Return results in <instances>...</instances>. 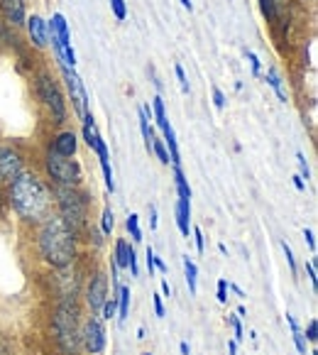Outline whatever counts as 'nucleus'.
<instances>
[{
    "mask_svg": "<svg viewBox=\"0 0 318 355\" xmlns=\"http://www.w3.org/2000/svg\"><path fill=\"white\" fill-rule=\"evenodd\" d=\"M8 199H10L15 214L27 223H42L52 214L54 193L49 187L37 177L35 172H22L17 179L10 182L8 189Z\"/></svg>",
    "mask_w": 318,
    "mask_h": 355,
    "instance_id": "1",
    "label": "nucleus"
},
{
    "mask_svg": "<svg viewBox=\"0 0 318 355\" xmlns=\"http://www.w3.org/2000/svg\"><path fill=\"white\" fill-rule=\"evenodd\" d=\"M37 248L47 265L52 267H69L76 257V233L64 223L59 214H49L39 225L37 233Z\"/></svg>",
    "mask_w": 318,
    "mask_h": 355,
    "instance_id": "2",
    "label": "nucleus"
},
{
    "mask_svg": "<svg viewBox=\"0 0 318 355\" xmlns=\"http://www.w3.org/2000/svg\"><path fill=\"white\" fill-rule=\"evenodd\" d=\"M52 331L59 350L67 355H76L78 345H81V331H78V306L73 304V299L59 304L52 319Z\"/></svg>",
    "mask_w": 318,
    "mask_h": 355,
    "instance_id": "3",
    "label": "nucleus"
},
{
    "mask_svg": "<svg viewBox=\"0 0 318 355\" xmlns=\"http://www.w3.org/2000/svg\"><path fill=\"white\" fill-rule=\"evenodd\" d=\"M54 196H57L59 216L64 218V223L73 233L84 230L86 220H89V196L81 193L78 189H67V187H54Z\"/></svg>",
    "mask_w": 318,
    "mask_h": 355,
    "instance_id": "4",
    "label": "nucleus"
},
{
    "mask_svg": "<svg viewBox=\"0 0 318 355\" xmlns=\"http://www.w3.org/2000/svg\"><path fill=\"white\" fill-rule=\"evenodd\" d=\"M35 94L37 101L42 103V108L47 110V115L54 123H64L67 121V98H64L62 89L54 81V76L49 71H39L35 76Z\"/></svg>",
    "mask_w": 318,
    "mask_h": 355,
    "instance_id": "5",
    "label": "nucleus"
},
{
    "mask_svg": "<svg viewBox=\"0 0 318 355\" xmlns=\"http://www.w3.org/2000/svg\"><path fill=\"white\" fill-rule=\"evenodd\" d=\"M44 169H47V177L54 182V187L78 189L81 182H84L81 164H78L73 157H64L54 150L44 152Z\"/></svg>",
    "mask_w": 318,
    "mask_h": 355,
    "instance_id": "6",
    "label": "nucleus"
},
{
    "mask_svg": "<svg viewBox=\"0 0 318 355\" xmlns=\"http://www.w3.org/2000/svg\"><path fill=\"white\" fill-rule=\"evenodd\" d=\"M47 32L54 52H57V62H62V67L67 69L76 67V52L71 49V32H69L67 17L62 12H54L52 20L47 22Z\"/></svg>",
    "mask_w": 318,
    "mask_h": 355,
    "instance_id": "7",
    "label": "nucleus"
},
{
    "mask_svg": "<svg viewBox=\"0 0 318 355\" xmlns=\"http://www.w3.org/2000/svg\"><path fill=\"white\" fill-rule=\"evenodd\" d=\"M25 172V159H22L20 150L12 145H0V182L10 184Z\"/></svg>",
    "mask_w": 318,
    "mask_h": 355,
    "instance_id": "8",
    "label": "nucleus"
},
{
    "mask_svg": "<svg viewBox=\"0 0 318 355\" xmlns=\"http://www.w3.org/2000/svg\"><path fill=\"white\" fill-rule=\"evenodd\" d=\"M62 73H64V81H67V91H69V98H71L73 110H76L78 118H84L89 113V96H86L84 81L78 78V73L73 69L62 67Z\"/></svg>",
    "mask_w": 318,
    "mask_h": 355,
    "instance_id": "9",
    "label": "nucleus"
},
{
    "mask_svg": "<svg viewBox=\"0 0 318 355\" xmlns=\"http://www.w3.org/2000/svg\"><path fill=\"white\" fill-rule=\"evenodd\" d=\"M81 345L89 353H100L105 348V329L98 316H91L84 324V329H81Z\"/></svg>",
    "mask_w": 318,
    "mask_h": 355,
    "instance_id": "10",
    "label": "nucleus"
},
{
    "mask_svg": "<svg viewBox=\"0 0 318 355\" xmlns=\"http://www.w3.org/2000/svg\"><path fill=\"white\" fill-rule=\"evenodd\" d=\"M81 123H84L86 145L91 147V152H96V155H98V159H105V157H108V145H105V140L100 137L98 125H96V121H94V115L86 113L84 118H81Z\"/></svg>",
    "mask_w": 318,
    "mask_h": 355,
    "instance_id": "11",
    "label": "nucleus"
},
{
    "mask_svg": "<svg viewBox=\"0 0 318 355\" xmlns=\"http://www.w3.org/2000/svg\"><path fill=\"white\" fill-rule=\"evenodd\" d=\"M105 299H108V277H105L103 272H96L89 284V292H86V302H89L91 311L98 313L103 309Z\"/></svg>",
    "mask_w": 318,
    "mask_h": 355,
    "instance_id": "12",
    "label": "nucleus"
},
{
    "mask_svg": "<svg viewBox=\"0 0 318 355\" xmlns=\"http://www.w3.org/2000/svg\"><path fill=\"white\" fill-rule=\"evenodd\" d=\"M25 25H27V35H30L32 47H37V49L47 47V42H49L47 22H44L39 15H32V17H27V20H25Z\"/></svg>",
    "mask_w": 318,
    "mask_h": 355,
    "instance_id": "13",
    "label": "nucleus"
},
{
    "mask_svg": "<svg viewBox=\"0 0 318 355\" xmlns=\"http://www.w3.org/2000/svg\"><path fill=\"white\" fill-rule=\"evenodd\" d=\"M0 12H3L8 25H12V27H22L27 20L25 3H22V0H0Z\"/></svg>",
    "mask_w": 318,
    "mask_h": 355,
    "instance_id": "14",
    "label": "nucleus"
},
{
    "mask_svg": "<svg viewBox=\"0 0 318 355\" xmlns=\"http://www.w3.org/2000/svg\"><path fill=\"white\" fill-rule=\"evenodd\" d=\"M260 10L265 20L270 22V27H279L284 10H287V0H260Z\"/></svg>",
    "mask_w": 318,
    "mask_h": 355,
    "instance_id": "15",
    "label": "nucleus"
},
{
    "mask_svg": "<svg viewBox=\"0 0 318 355\" xmlns=\"http://www.w3.org/2000/svg\"><path fill=\"white\" fill-rule=\"evenodd\" d=\"M76 147H78V137L73 130H62L57 137H54V142L49 145V150L59 152V155L64 157H73L76 155Z\"/></svg>",
    "mask_w": 318,
    "mask_h": 355,
    "instance_id": "16",
    "label": "nucleus"
},
{
    "mask_svg": "<svg viewBox=\"0 0 318 355\" xmlns=\"http://www.w3.org/2000/svg\"><path fill=\"white\" fill-rule=\"evenodd\" d=\"M162 132H164V147L169 150V162H172L174 167H182V157H179V145H177V132H174V128L169 125V123L162 128Z\"/></svg>",
    "mask_w": 318,
    "mask_h": 355,
    "instance_id": "17",
    "label": "nucleus"
},
{
    "mask_svg": "<svg viewBox=\"0 0 318 355\" xmlns=\"http://www.w3.org/2000/svg\"><path fill=\"white\" fill-rule=\"evenodd\" d=\"M188 218H191V201L177 199V225L182 235L188 238Z\"/></svg>",
    "mask_w": 318,
    "mask_h": 355,
    "instance_id": "18",
    "label": "nucleus"
},
{
    "mask_svg": "<svg viewBox=\"0 0 318 355\" xmlns=\"http://www.w3.org/2000/svg\"><path fill=\"white\" fill-rule=\"evenodd\" d=\"M135 255V250H132V245H127L125 241H118L115 243V265L118 267H127L130 265V257Z\"/></svg>",
    "mask_w": 318,
    "mask_h": 355,
    "instance_id": "19",
    "label": "nucleus"
},
{
    "mask_svg": "<svg viewBox=\"0 0 318 355\" xmlns=\"http://www.w3.org/2000/svg\"><path fill=\"white\" fill-rule=\"evenodd\" d=\"M265 78H267V84L274 89V94L279 96V101L282 103H287L289 101V96H287V91H284V86H282V78H279V73H276V69H267V73H265Z\"/></svg>",
    "mask_w": 318,
    "mask_h": 355,
    "instance_id": "20",
    "label": "nucleus"
},
{
    "mask_svg": "<svg viewBox=\"0 0 318 355\" xmlns=\"http://www.w3.org/2000/svg\"><path fill=\"white\" fill-rule=\"evenodd\" d=\"M115 302H118V306H121V313H118V319L123 321L130 316V287H121L118 289V297H115Z\"/></svg>",
    "mask_w": 318,
    "mask_h": 355,
    "instance_id": "21",
    "label": "nucleus"
},
{
    "mask_svg": "<svg viewBox=\"0 0 318 355\" xmlns=\"http://www.w3.org/2000/svg\"><path fill=\"white\" fill-rule=\"evenodd\" d=\"M287 324H289V329H292V338H294V343H297V350L301 355H306V338H303L301 329H299L297 319H294L292 313H287Z\"/></svg>",
    "mask_w": 318,
    "mask_h": 355,
    "instance_id": "22",
    "label": "nucleus"
},
{
    "mask_svg": "<svg viewBox=\"0 0 318 355\" xmlns=\"http://www.w3.org/2000/svg\"><path fill=\"white\" fill-rule=\"evenodd\" d=\"M152 118H154L159 128H164L169 123L167 110H164V98H162V96H154V98H152Z\"/></svg>",
    "mask_w": 318,
    "mask_h": 355,
    "instance_id": "23",
    "label": "nucleus"
},
{
    "mask_svg": "<svg viewBox=\"0 0 318 355\" xmlns=\"http://www.w3.org/2000/svg\"><path fill=\"white\" fill-rule=\"evenodd\" d=\"M184 272H186V284H188V292L191 294H196L198 292V270H196V265H193V260L191 257H184Z\"/></svg>",
    "mask_w": 318,
    "mask_h": 355,
    "instance_id": "24",
    "label": "nucleus"
},
{
    "mask_svg": "<svg viewBox=\"0 0 318 355\" xmlns=\"http://www.w3.org/2000/svg\"><path fill=\"white\" fill-rule=\"evenodd\" d=\"M174 184H177L179 199L191 201V189H188V182H186V177H184L182 167H174Z\"/></svg>",
    "mask_w": 318,
    "mask_h": 355,
    "instance_id": "25",
    "label": "nucleus"
},
{
    "mask_svg": "<svg viewBox=\"0 0 318 355\" xmlns=\"http://www.w3.org/2000/svg\"><path fill=\"white\" fill-rule=\"evenodd\" d=\"M110 157H105V159H98L100 162V169H103V179H105V189H108L110 193L115 191V182H113V169H110Z\"/></svg>",
    "mask_w": 318,
    "mask_h": 355,
    "instance_id": "26",
    "label": "nucleus"
},
{
    "mask_svg": "<svg viewBox=\"0 0 318 355\" xmlns=\"http://www.w3.org/2000/svg\"><path fill=\"white\" fill-rule=\"evenodd\" d=\"M127 230H130L132 241H135V243H140V241H142V230H140V216H135V214H130V216H127Z\"/></svg>",
    "mask_w": 318,
    "mask_h": 355,
    "instance_id": "27",
    "label": "nucleus"
},
{
    "mask_svg": "<svg viewBox=\"0 0 318 355\" xmlns=\"http://www.w3.org/2000/svg\"><path fill=\"white\" fill-rule=\"evenodd\" d=\"M152 152H154L157 157H159V162L162 164H169V152H167V147H164V140H152Z\"/></svg>",
    "mask_w": 318,
    "mask_h": 355,
    "instance_id": "28",
    "label": "nucleus"
},
{
    "mask_svg": "<svg viewBox=\"0 0 318 355\" xmlns=\"http://www.w3.org/2000/svg\"><path fill=\"white\" fill-rule=\"evenodd\" d=\"M110 8H113V15L118 17V20H125V17H127L125 0H110Z\"/></svg>",
    "mask_w": 318,
    "mask_h": 355,
    "instance_id": "29",
    "label": "nucleus"
},
{
    "mask_svg": "<svg viewBox=\"0 0 318 355\" xmlns=\"http://www.w3.org/2000/svg\"><path fill=\"white\" fill-rule=\"evenodd\" d=\"M100 225H103V233H110V230H113L115 220H113V211H110V206H105V209H103V218H100Z\"/></svg>",
    "mask_w": 318,
    "mask_h": 355,
    "instance_id": "30",
    "label": "nucleus"
},
{
    "mask_svg": "<svg viewBox=\"0 0 318 355\" xmlns=\"http://www.w3.org/2000/svg\"><path fill=\"white\" fill-rule=\"evenodd\" d=\"M174 71H177V78H179V86H182V91H184V94H188V78H186V73H184L182 64H177V67H174Z\"/></svg>",
    "mask_w": 318,
    "mask_h": 355,
    "instance_id": "31",
    "label": "nucleus"
},
{
    "mask_svg": "<svg viewBox=\"0 0 318 355\" xmlns=\"http://www.w3.org/2000/svg\"><path fill=\"white\" fill-rule=\"evenodd\" d=\"M297 159H299V169H301V174H299V177H301V179H311V172H308V164H306V157H303V152H299Z\"/></svg>",
    "mask_w": 318,
    "mask_h": 355,
    "instance_id": "32",
    "label": "nucleus"
},
{
    "mask_svg": "<svg viewBox=\"0 0 318 355\" xmlns=\"http://www.w3.org/2000/svg\"><path fill=\"white\" fill-rule=\"evenodd\" d=\"M115 306H118V302H115V297L110 299H105V304H103V309H100V311H103V319H110V316H115Z\"/></svg>",
    "mask_w": 318,
    "mask_h": 355,
    "instance_id": "33",
    "label": "nucleus"
},
{
    "mask_svg": "<svg viewBox=\"0 0 318 355\" xmlns=\"http://www.w3.org/2000/svg\"><path fill=\"white\" fill-rule=\"evenodd\" d=\"M228 324L233 326V331H235V340H242V338H245V336H242V326H240V319H238V316H230Z\"/></svg>",
    "mask_w": 318,
    "mask_h": 355,
    "instance_id": "34",
    "label": "nucleus"
},
{
    "mask_svg": "<svg viewBox=\"0 0 318 355\" xmlns=\"http://www.w3.org/2000/svg\"><path fill=\"white\" fill-rule=\"evenodd\" d=\"M282 250H284V257H287L289 267H292V275H297V260H294V255H292V248H289L287 243H282Z\"/></svg>",
    "mask_w": 318,
    "mask_h": 355,
    "instance_id": "35",
    "label": "nucleus"
},
{
    "mask_svg": "<svg viewBox=\"0 0 318 355\" xmlns=\"http://www.w3.org/2000/svg\"><path fill=\"white\" fill-rule=\"evenodd\" d=\"M215 297H218L220 304L228 302V282H225V279H218V294H215Z\"/></svg>",
    "mask_w": 318,
    "mask_h": 355,
    "instance_id": "36",
    "label": "nucleus"
},
{
    "mask_svg": "<svg viewBox=\"0 0 318 355\" xmlns=\"http://www.w3.org/2000/svg\"><path fill=\"white\" fill-rule=\"evenodd\" d=\"M247 54V59H250V67H252V76H260V71H262V64H260V59L255 57L252 52H245Z\"/></svg>",
    "mask_w": 318,
    "mask_h": 355,
    "instance_id": "37",
    "label": "nucleus"
},
{
    "mask_svg": "<svg viewBox=\"0 0 318 355\" xmlns=\"http://www.w3.org/2000/svg\"><path fill=\"white\" fill-rule=\"evenodd\" d=\"M213 105L215 108H225V96L218 86H213Z\"/></svg>",
    "mask_w": 318,
    "mask_h": 355,
    "instance_id": "38",
    "label": "nucleus"
},
{
    "mask_svg": "<svg viewBox=\"0 0 318 355\" xmlns=\"http://www.w3.org/2000/svg\"><path fill=\"white\" fill-rule=\"evenodd\" d=\"M145 262H147V270H150V277H152V275H154V250H152V248H147Z\"/></svg>",
    "mask_w": 318,
    "mask_h": 355,
    "instance_id": "39",
    "label": "nucleus"
},
{
    "mask_svg": "<svg viewBox=\"0 0 318 355\" xmlns=\"http://www.w3.org/2000/svg\"><path fill=\"white\" fill-rule=\"evenodd\" d=\"M306 336H308V340H313V343H316V340H318V324H316V319H313L311 324H308Z\"/></svg>",
    "mask_w": 318,
    "mask_h": 355,
    "instance_id": "40",
    "label": "nucleus"
},
{
    "mask_svg": "<svg viewBox=\"0 0 318 355\" xmlns=\"http://www.w3.org/2000/svg\"><path fill=\"white\" fill-rule=\"evenodd\" d=\"M306 272H308V279H311V287L316 289V284H318V277H316V265H313V262H308V265H306Z\"/></svg>",
    "mask_w": 318,
    "mask_h": 355,
    "instance_id": "41",
    "label": "nucleus"
},
{
    "mask_svg": "<svg viewBox=\"0 0 318 355\" xmlns=\"http://www.w3.org/2000/svg\"><path fill=\"white\" fill-rule=\"evenodd\" d=\"M193 238H196V248H198V252H204L206 248H204V233H201V228H193Z\"/></svg>",
    "mask_w": 318,
    "mask_h": 355,
    "instance_id": "42",
    "label": "nucleus"
},
{
    "mask_svg": "<svg viewBox=\"0 0 318 355\" xmlns=\"http://www.w3.org/2000/svg\"><path fill=\"white\" fill-rule=\"evenodd\" d=\"M303 238H306L308 248H311V252H316V238H313V230H303Z\"/></svg>",
    "mask_w": 318,
    "mask_h": 355,
    "instance_id": "43",
    "label": "nucleus"
},
{
    "mask_svg": "<svg viewBox=\"0 0 318 355\" xmlns=\"http://www.w3.org/2000/svg\"><path fill=\"white\" fill-rule=\"evenodd\" d=\"M154 311H157V316H159V319H162V316H164V304H162V297H157V294H154Z\"/></svg>",
    "mask_w": 318,
    "mask_h": 355,
    "instance_id": "44",
    "label": "nucleus"
},
{
    "mask_svg": "<svg viewBox=\"0 0 318 355\" xmlns=\"http://www.w3.org/2000/svg\"><path fill=\"white\" fill-rule=\"evenodd\" d=\"M150 228H157V206H150Z\"/></svg>",
    "mask_w": 318,
    "mask_h": 355,
    "instance_id": "45",
    "label": "nucleus"
},
{
    "mask_svg": "<svg viewBox=\"0 0 318 355\" xmlns=\"http://www.w3.org/2000/svg\"><path fill=\"white\" fill-rule=\"evenodd\" d=\"M294 187H297L299 189V191H306V184H303V179L301 177H299V174H294Z\"/></svg>",
    "mask_w": 318,
    "mask_h": 355,
    "instance_id": "46",
    "label": "nucleus"
},
{
    "mask_svg": "<svg viewBox=\"0 0 318 355\" xmlns=\"http://www.w3.org/2000/svg\"><path fill=\"white\" fill-rule=\"evenodd\" d=\"M154 270L167 272V265H164V260H162V257H157V255H154Z\"/></svg>",
    "mask_w": 318,
    "mask_h": 355,
    "instance_id": "47",
    "label": "nucleus"
},
{
    "mask_svg": "<svg viewBox=\"0 0 318 355\" xmlns=\"http://www.w3.org/2000/svg\"><path fill=\"white\" fill-rule=\"evenodd\" d=\"M228 353L230 355H238V340H230V343H228Z\"/></svg>",
    "mask_w": 318,
    "mask_h": 355,
    "instance_id": "48",
    "label": "nucleus"
},
{
    "mask_svg": "<svg viewBox=\"0 0 318 355\" xmlns=\"http://www.w3.org/2000/svg\"><path fill=\"white\" fill-rule=\"evenodd\" d=\"M162 292H164V297H172V287H169L167 279H164V282H162Z\"/></svg>",
    "mask_w": 318,
    "mask_h": 355,
    "instance_id": "49",
    "label": "nucleus"
},
{
    "mask_svg": "<svg viewBox=\"0 0 318 355\" xmlns=\"http://www.w3.org/2000/svg\"><path fill=\"white\" fill-rule=\"evenodd\" d=\"M179 3H182V6H184V8H186V10H188V12H191V10H193V3H191V0H179Z\"/></svg>",
    "mask_w": 318,
    "mask_h": 355,
    "instance_id": "50",
    "label": "nucleus"
},
{
    "mask_svg": "<svg viewBox=\"0 0 318 355\" xmlns=\"http://www.w3.org/2000/svg\"><path fill=\"white\" fill-rule=\"evenodd\" d=\"M233 292H235V294H238V297H245V292H242V289H240V287H235V284H233Z\"/></svg>",
    "mask_w": 318,
    "mask_h": 355,
    "instance_id": "51",
    "label": "nucleus"
},
{
    "mask_svg": "<svg viewBox=\"0 0 318 355\" xmlns=\"http://www.w3.org/2000/svg\"><path fill=\"white\" fill-rule=\"evenodd\" d=\"M179 348H182V353H184V355H188V343H182Z\"/></svg>",
    "mask_w": 318,
    "mask_h": 355,
    "instance_id": "52",
    "label": "nucleus"
},
{
    "mask_svg": "<svg viewBox=\"0 0 318 355\" xmlns=\"http://www.w3.org/2000/svg\"><path fill=\"white\" fill-rule=\"evenodd\" d=\"M0 355H8V353H6V348H3V345H0Z\"/></svg>",
    "mask_w": 318,
    "mask_h": 355,
    "instance_id": "53",
    "label": "nucleus"
},
{
    "mask_svg": "<svg viewBox=\"0 0 318 355\" xmlns=\"http://www.w3.org/2000/svg\"><path fill=\"white\" fill-rule=\"evenodd\" d=\"M145 355H152V353H145Z\"/></svg>",
    "mask_w": 318,
    "mask_h": 355,
    "instance_id": "54",
    "label": "nucleus"
}]
</instances>
